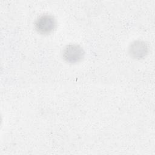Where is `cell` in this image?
Returning <instances> with one entry per match:
<instances>
[{"mask_svg": "<svg viewBox=\"0 0 155 155\" xmlns=\"http://www.w3.org/2000/svg\"><path fill=\"white\" fill-rule=\"evenodd\" d=\"M83 48L77 44H69L63 50L62 57L67 62L74 64L80 62L84 57Z\"/></svg>", "mask_w": 155, "mask_h": 155, "instance_id": "cell-2", "label": "cell"}, {"mask_svg": "<svg viewBox=\"0 0 155 155\" xmlns=\"http://www.w3.org/2000/svg\"><path fill=\"white\" fill-rule=\"evenodd\" d=\"M148 52V47L145 42L140 41L133 42L130 46L129 53L135 59H140L145 56Z\"/></svg>", "mask_w": 155, "mask_h": 155, "instance_id": "cell-3", "label": "cell"}, {"mask_svg": "<svg viewBox=\"0 0 155 155\" xmlns=\"http://www.w3.org/2000/svg\"><path fill=\"white\" fill-rule=\"evenodd\" d=\"M36 30L41 34L48 35L52 33L56 27L55 18L51 15L44 14L40 16L35 21Z\"/></svg>", "mask_w": 155, "mask_h": 155, "instance_id": "cell-1", "label": "cell"}]
</instances>
